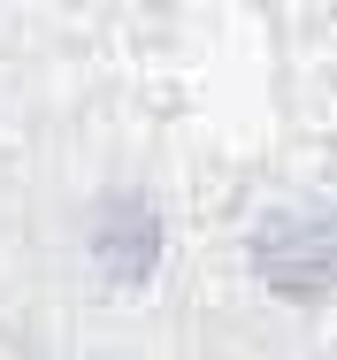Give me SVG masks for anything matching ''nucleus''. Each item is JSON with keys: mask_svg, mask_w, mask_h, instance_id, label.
<instances>
[]
</instances>
